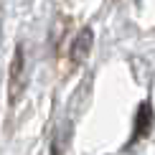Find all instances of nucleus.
I'll use <instances>...</instances> for the list:
<instances>
[{
    "mask_svg": "<svg viewBox=\"0 0 155 155\" xmlns=\"http://www.w3.org/2000/svg\"><path fill=\"white\" fill-rule=\"evenodd\" d=\"M92 46H94V31L89 28V25H84V28L76 33L74 38V46H71V59L76 64L87 61V56L92 54Z\"/></svg>",
    "mask_w": 155,
    "mask_h": 155,
    "instance_id": "nucleus-1",
    "label": "nucleus"
},
{
    "mask_svg": "<svg viewBox=\"0 0 155 155\" xmlns=\"http://www.w3.org/2000/svg\"><path fill=\"white\" fill-rule=\"evenodd\" d=\"M153 127V107L150 102H143V104L137 107V114H135V132H132V143L140 137H145L147 132H150Z\"/></svg>",
    "mask_w": 155,
    "mask_h": 155,
    "instance_id": "nucleus-2",
    "label": "nucleus"
}]
</instances>
